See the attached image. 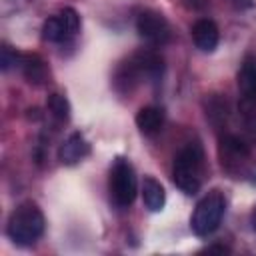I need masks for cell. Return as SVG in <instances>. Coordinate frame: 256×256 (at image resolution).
<instances>
[{"mask_svg":"<svg viewBox=\"0 0 256 256\" xmlns=\"http://www.w3.org/2000/svg\"><path fill=\"white\" fill-rule=\"evenodd\" d=\"M6 232H8L10 240L20 244V246L34 244L44 232V216H42L40 208L32 202L20 204L10 214Z\"/></svg>","mask_w":256,"mask_h":256,"instance_id":"1","label":"cell"},{"mask_svg":"<svg viewBox=\"0 0 256 256\" xmlns=\"http://www.w3.org/2000/svg\"><path fill=\"white\" fill-rule=\"evenodd\" d=\"M202 148L198 144H186L174 158V170H172V180L174 184L184 192V194H196L200 190L202 178Z\"/></svg>","mask_w":256,"mask_h":256,"instance_id":"2","label":"cell"},{"mask_svg":"<svg viewBox=\"0 0 256 256\" xmlns=\"http://www.w3.org/2000/svg\"><path fill=\"white\" fill-rule=\"evenodd\" d=\"M224 210H226V200H224V194L220 190H212L208 192L194 208L192 212V218H190V228L196 236H208L212 234L220 222H222V216H224Z\"/></svg>","mask_w":256,"mask_h":256,"instance_id":"3","label":"cell"},{"mask_svg":"<svg viewBox=\"0 0 256 256\" xmlns=\"http://www.w3.org/2000/svg\"><path fill=\"white\" fill-rule=\"evenodd\" d=\"M138 192V182L132 164L126 158H116L110 170V194L120 208H128Z\"/></svg>","mask_w":256,"mask_h":256,"instance_id":"4","label":"cell"},{"mask_svg":"<svg viewBox=\"0 0 256 256\" xmlns=\"http://www.w3.org/2000/svg\"><path fill=\"white\" fill-rule=\"evenodd\" d=\"M136 30L146 42L154 46H164L170 40V26L166 18L154 10L140 12V16L136 18Z\"/></svg>","mask_w":256,"mask_h":256,"instance_id":"5","label":"cell"},{"mask_svg":"<svg viewBox=\"0 0 256 256\" xmlns=\"http://www.w3.org/2000/svg\"><path fill=\"white\" fill-rule=\"evenodd\" d=\"M238 88H240V112L256 110V64L246 62L238 72Z\"/></svg>","mask_w":256,"mask_h":256,"instance_id":"6","label":"cell"},{"mask_svg":"<svg viewBox=\"0 0 256 256\" xmlns=\"http://www.w3.org/2000/svg\"><path fill=\"white\" fill-rule=\"evenodd\" d=\"M88 152H90V146H88L86 138H84L80 132H72V134L62 142V146H60V150H58V158H60L62 164L72 166V164L80 162L84 156H88Z\"/></svg>","mask_w":256,"mask_h":256,"instance_id":"7","label":"cell"},{"mask_svg":"<svg viewBox=\"0 0 256 256\" xmlns=\"http://www.w3.org/2000/svg\"><path fill=\"white\" fill-rule=\"evenodd\" d=\"M218 38H220L218 26H216L212 20H208V18H202V20H198V22L192 26V40H194L196 48L202 50V52H212V50H216Z\"/></svg>","mask_w":256,"mask_h":256,"instance_id":"8","label":"cell"},{"mask_svg":"<svg viewBox=\"0 0 256 256\" xmlns=\"http://www.w3.org/2000/svg\"><path fill=\"white\" fill-rule=\"evenodd\" d=\"M142 200H144V206L150 212H160L164 208V204H166L164 186L156 178L146 176L144 182H142Z\"/></svg>","mask_w":256,"mask_h":256,"instance_id":"9","label":"cell"},{"mask_svg":"<svg viewBox=\"0 0 256 256\" xmlns=\"http://www.w3.org/2000/svg\"><path fill=\"white\" fill-rule=\"evenodd\" d=\"M162 124H164V114H162L160 108L144 106V108H140L138 114H136V126H138V130H140L142 134H146V136H152V134L160 132Z\"/></svg>","mask_w":256,"mask_h":256,"instance_id":"10","label":"cell"},{"mask_svg":"<svg viewBox=\"0 0 256 256\" xmlns=\"http://www.w3.org/2000/svg\"><path fill=\"white\" fill-rule=\"evenodd\" d=\"M20 68L24 72V78L30 84H42L46 80V64L36 54H24L20 60Z\"/></svg>","mask_w":256,"mask_h":256,"instance_id":"11","label":"cell"},{"mask_svg":"<svg viewBox=\"0 0 256 256\" xmlns=\"http://www.w3.org/2000/svg\"><path fill=\"white\" fill-rule=\"evenodd\" d=\"M42 36H44V40H48V42H64V40L70 38V34H68V30H66L64 22H62V18H60V14L50 16V18L44 22V26H42Z\"/></svg>","mask_w":256,"mask_h":256,"instance_id":"12","label":"cell"},{"mask_svg":"<svg viewBox=\"0 0 256 256\" xmlns=\"http://www.w3.org/2000/svg\"><path fill=\"white\" fill-rule=\"evenodd\" d=\"M46 106H48L50 114H52L56 120L66 122V120L70 118V104H68L66 96H62V94H58V92H52V94L48 96V100H46Z\"/></svg>","mask_w":256,"mask_h":256,"instance_id":"13","label":"cell"},{"mask_svg":"<svg viewBox=\"0 0 256 256\" xmlns=\"http://www.w3.org/2000/svg\"><path fill=\"white\" fill-rule=\"evenodd\" d=\"M222 146H224V150H226V152L234 154L236 158H244V156H248V154H250L248 144H246L242 138L232 136V134H228V136H224V138H222Z\"/></svg>","mask_w":256,"mask_h":256,"instance_id":"14","label":"cell"},{"mask_svg":"<svg viewBox=\"0 0 256 256\" xmlns=\"http://www.w3.org/2000/svg\"><path fill=\"white\" fill-rule=\"evenodd\" d=\"M60 18H62V22H64V26H66V30H68V34L72 38L80 30V16H78V12L74 8H64L60 12Z\"/></svg>","mask_w":256,"mask_h":256,"instance_id":"15","label":"cell"},{"mask_svg":"<svg viewBox=\"0 0 256 256\" xmlns=\"http://www.w3.org/2000/svg\"><path fill=\"white\" fill-rule=\"evenodd\" d=\"M20 60H22V56H20L16 50H12L8 44L2 46V52H0V64H2V70H4V72L10 70L12 66L20 64Z\"/></svg>","mask_w":256,"mask_h":256,"instance_id":"16","label":"cell"},{"mask_svg":"<svg viewBox=\"0 0 256 256\" xmlns=\"http://www.w3.org/2000/svg\"><path fill=\"white\" fill-rule=\"evenodd\" d=\"M244 130L250 140H256V112L244 116Z\"/></svg>","mask_w":256,"mask_h":256,"instance_id":"17","label":"cell"},{"mask_svg":"<svg viewBox=\"0 0 256 256\" xmlns=\"http://www.w3.org/2000/svg\"><path fill=\"white\" fill-rule=\"evenodd\" d=\"M206 252H222V254H228L230 248H228V246H208Z\"/></svg>","mask_w":256,"mask_h":256,"instance_id":"18","label":"cell"},{"mask_svg":"<svg viewBox=\"0 0 256 256\" xmlns=\"http://www.w3.org/2000/svg\"><path fill=\"white\" fill-rule=\"evenodd\" d=\"M252 222H254V228H256V210H254V216H252Z\"/></svg>","mask_w":256,"mask_h":256,"instance_id":"19","label":"cell"}]
</instances>
